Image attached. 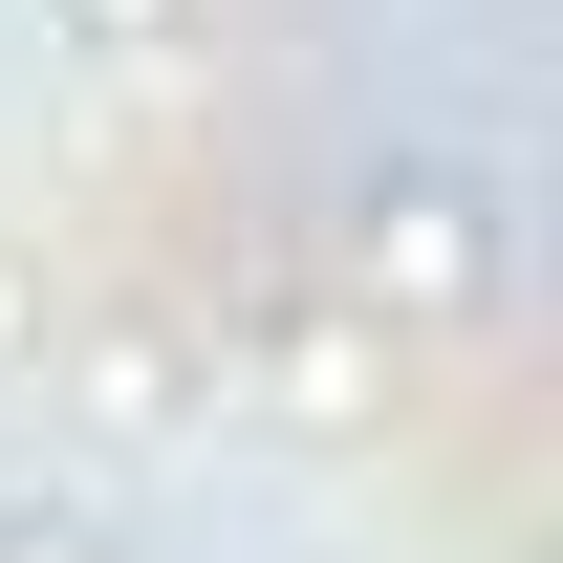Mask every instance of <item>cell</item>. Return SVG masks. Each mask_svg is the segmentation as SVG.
I'll use <instances>...</instances> for the list:
<instances>
[{"instance_id":"cell-2","label":"cell","mask_w":563,"mask_h":563,"mask_svg":"<svg viewBox=\"0 0 563 563\" xmlns=\"http://www.w3.org/2000/svg\"><path fill=\"white\" fill-rule=\"evenodd\" d=\"M44 22H66L87 66H152V44H174V22H196V0H44Z\"/></svg>"},{"instance_id":"cell-3","label":"cell","mask_w":563,"mask_h":563,"mask_svg":"<svg viewBox=\"0 0 563 563\" xmlns=\"http://www.w3.org/2000/svg\"><path fill=\"white\" fill-rule=\"evenodd\" d=\"M0 563H109V520L87 498H0Z\"/></svg>"},{"instance_id":"cell-1","label":"cell","mask_w":563,"mask_h":563,"mask_svg":"<svg viewBox=\"0 0 563 563\" xmlns=\"http://www.w3.org/2000/svg\"><path fill=\"white\" fill-rule=\"evenodd\" d=\"M347 261L390 282V303H477V282H498L477 174H368V196H347Z\"/></svg>"}]
</instances>
